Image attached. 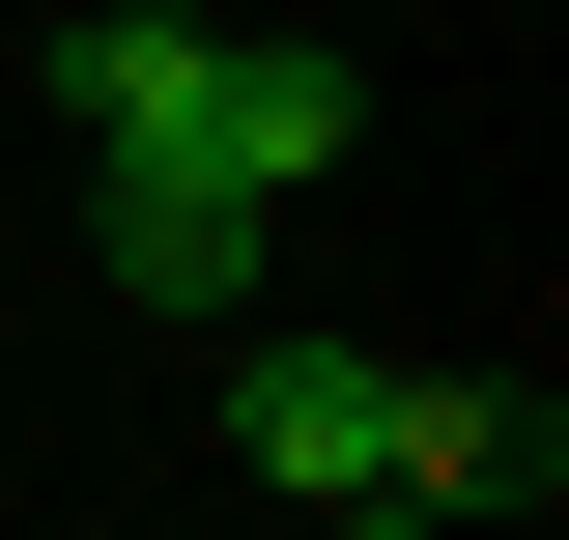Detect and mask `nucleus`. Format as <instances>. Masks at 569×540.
Segmentation results:
<instances>
[{
  "mask_svg": "<svg viewBox=\"0 0 569 540\" xmlns=\"http://www.w3.org/2000/svg\"><path fill=\"white\" fill-rule=\"evenodd\" d=\"M58 114H86V228H114L142 313H257L284 200L342 171L370 86L313 58V29H200V0H114V29H58Z\"/></svg>",
  "mask_w": 569,
  "mask_h": 540,
  "instance_id": "obj_1",
  "label": "nucleus"
},
{
  "mask_svg": "<svg viewBox=\"0 0 569 540\" xmlns=\"http://www.w3.org/2000/svg\"><path fill=\"white\" fill-rule=\"evenodd\" d=\"M228 456H257L284 512H370V483H399V370H370V341H228Z\"/></svg>",
  "mask_w": 569,
  "mask_h": 540,
  "instance_id": "obj_2",
  "label": "nucleus"
},
{
  "mask_svg": "<svg viewBox=\"0 0 569 540\" xmlns=\"http://www.w3.org/2000/svg\"><path fill=\"white\" fill-rule=\"evenodd\" d=\"M370 512H427V540L541 512V399H512V370H399V483H370Z\"/></svg>",
  "mask_w": 569,
  "mask_h": 540,
  "instance_id": "obj_3",
  "label": "nucleus"
}]
</instances>
